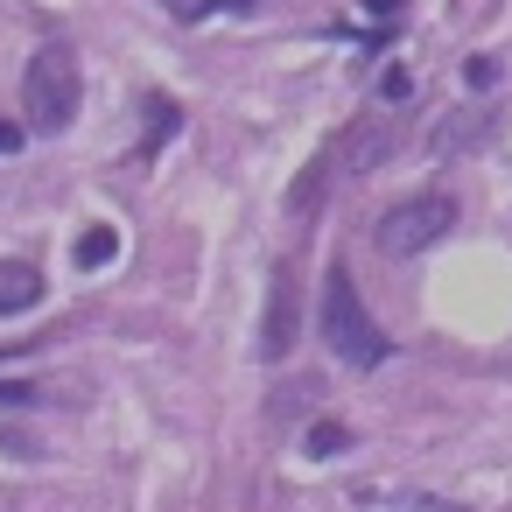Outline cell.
<instances>
[{
    "label": "cell",
    "mask_w": 512,
    "mask_h": 512,
    "mask_svg": "<svg viewBox=\"0 0 512 512\" xmlns=\"http://www.w3.org/2000/svg\"><path fill=\"white\" fill-rule=\"evenodd\" d=\"M78 50L71 43H43L29 57V78H22V106H29V127L36 134H64L78 120Z\"/></svg>",
    "instance_id": "cell-2"
},
{
    "label": "cell",
    "mask_w": 512,
    "mask_h": 512,
    "mask_svg": "<svg viewBox=\"0 0 512 512\" xmlns=\"http://www.w3.org/2000/svg\"><path fill=\"white\" fill-rule=\"evenodd\" d=\"M463 85H470V92H491V85H498V64H491V57H470V64H463Z\"/></svg>",
    "instance_id": "cell-12"
},
{
    "label": "cell",
    "mask_w": 512,
    "mask_h": 512,
    "mask_svg": "<svg viewBox=\"0 0 512 512\" xmlns=\"http://www.w3.org/2000/svg\"><path fill=\"white\" fill-rule=\"evenodd\" d=\"M344 162H351V169H379V162H386V134H379V127H358Z\"/></svg>",
    "instance_id": "cell-10"
},
{
    "label": "cell",
    "mask_w": 512,
    "mask_h": 512,
    "mask_svg": "<svg viewBox=\"0 0 512 512\" xmlns=\"http://www.w3.org/2000/svg\"><path fill=\"white\" fill-rule=\"evenodd\" d=\"M365 8H372V15H400V8H407V0H365Z\"/></svg>",
    "instance_id": "cell-15"
},
{
    "label": "cell",
    "mask_w": 512,
    "mask_h": 512,
    "mask_svg": "<svg viewBox=\"0 0 512 512\" xmlns=\"http://www.w3.org/2000/svg\"><path fill=\"white\" fill-rule=\"evenodd\" d=\"M43 302V274L36 260H0V316H22Z\"/></svg>",
    "instance_id": "cell-5"
},
{
    "label": "cell",
    "mask_w": 512,
    "mask_h": 512,
    "mask_svg": "<svg viewBox=\"0 0 512 512\" xmlns=\"http://www.w3.org/2000/svg\"><path fill=\"white\" fill-rule=\"evenodd\" d=\"M477 134H491V113H456V120H442L435 127V148L442 155H456L463 141H477Z\"/></svg>",
    "instance_id": "cell-6"
},
{
    "label": "cell",
    "mask_w": 512,
    "mask_h": 512,
    "mask_svg": "<svg viewBox=\"0 0 512 512\" xmlns=\"http://www.w3.org/2000/svg\"><path fill=\"white\" fill-rule=\"evenodd\" d=\"M113 253H120V232H113V225H92V232L78 239V267H85V274H92V267H106Z\"/></svg>",
    "instance_id": "cell-7"
},
{
    "label": "cell",
    "mask_w": 512,
    "mask_h": 512,
    "mask_svg": "<svg viewBox=\"0 0 512 512\" xmlns=\"http://www.w3.org/2000/svg\"><path fill=\"white\" fill-rule=\"evenodd\" d=\"M29 400H36L29 379H0V407H29Z\"/></svg>",
    "instance_id": "cell-13"
},
{
    "label": "cell",
    "mask_w": 512,
    "mask_h": 512,
    "mask_svg": "<svg viewBox=\"0 0 512 512\" xmlns=\"http://www.w3.org/2000/svg\"><path fill=\"white\" fill-rule=\"evenodd\" d=\"M449 225H456V204H449V197H407V204H386V218L372 225V239H379L386 260H414V253H428Z\"/></svg>",
    "instance_id": "cell-3"
},
{
    "label": "cell",
    "mask_w": 512,
    "mask_h": 512,
    "mask_svg": "<svg viewBox=\"0 0 512 512\" xmlns=\"http://www.w3.org/2000/svg\"><path fill=\"white\" fill-rule=\"evenodd\" d=\"M295 330H302L295 274H288V267H274V288H267V323H260V358H288V351H295Z\"/></svg>",
    "instance_id": "cell-4"
},
{
    "label": "cell",
    "mask_w": 512,
    "mask_h": 512,
    "mask_svg": "<svg viewBox=\"0 0 512 512\" xmlns=\"http://www.w3.org/2000/svg\"><path fill=\"white\" fill-rule=\"evenodd\" d=\"M0 155H22V127H15L8 113H0Z\"/></svg>",
    "instance_id": "cell-14"
},
{
    "label": "cell",
    "mask_w": 512,
    "mask_h": 512,
    "mask_svg": "<svg viewBox=\"0 0 512 512\" xmlns=\"http://www.w3.org/2000/svg\"><path fill=\"white\" fill-rule=\"evenodd\" d=\"M379 99H386V106H407V99H414V78H407V71L393 64V71L379 78Z\"/></svg>",
    "instance_id": "cell-11"
},
{
    "label": "cell",
    "mask_w": 512,
    "mask_h": 512,
    "mask_svg": "<svg viewBox=\"0 0 512 512\" xmlns=\"http://www.w3.org/2000/svg\"><path fill=\"white\" fill-rule=\"evenodd\" d=\"M176 120H183V113H176L169 99H155V106H148V134H141V155H155V148L176 134Z\"/></svg>",
    "instance_id": "cell-9"
},
{
    "label": "cell",
    "mask_w": 512,
    "mask_h": 512,
    "mask_svg": "<svg viewBox=\"0 0 512 512\" xmlns=\"http://www.w3.org/2000/svg\"><path fill=\"white\" fill-rule=\"evenodd\" d=\"M337 449H351V428H344V421H316V428L302 435V456H337Z\"/></svg>",
    "instance_id": "cell-8"
},
{
    "label": "cell",
    "mask_w": 512,
    "mask_h": 512,
    "mask_svg": "<svg viewBox=\"0 0 512 512\" xmlns=\"http://www.w3.org/2000/svg\"><path fill=\"white\" fill-rule=\"evenodd\" d=\"M316 323H323V344H330L351 372H372V365H386V358H393L386 330L365 316L358 281H351L344 267H330V274H323V309H316Z\"/></svg>",
    "instance_id": "cell-1"
}]
</instances>
